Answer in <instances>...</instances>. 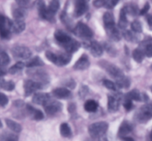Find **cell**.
I'll list each match as a JSON object with an SVG mask.
<instances>
[{
	"label": "cell",
	"mask_w": 152,
	"mask_h": 141,
	"mask_svg": "<svg viewBox=\"0 0 152 141\" xmlns=\"http://www.w3.org/2000/svg\"><path fill=\"white\" fill-rule=\"evenodd\" d=\"M45 56L49 61L52 63L55 64L57 66H64L69 63L71 59V53H55L53 52L48 50L45 53Z\"/></svg>",
	"instance_id": "1"
},
{
	"label": "cell",
	"mask_w": 152,
	"mask_h": 141,
	"mask_svg": "<svg viewBox=\"0 0 152 141\" xmlns=\"http://www.w3.org/2000/svg\"><path fill=\"white\" fill-rule=\"evenodd\" d=\"M108 129V124L105 122H98L91 125L88 127L89 134L94 139H99L105 136Z\"/></svg>",
	"instance_id": "2"
},
{
	"label": "cell",
	"mask_w": 152,
	"mask_h": 141,
	"mask_svg": "<svg viewBox=\"0 0 152 141\" xmlns=\"http://www.w3.org/2000/svg\"><path fill=\"white\" fill-rule=\"evenodd\" d=\"M152 118V103L145 104L137 111L134 120L137 123H145Z\"/></svg>",
	"instance_id": "3"
},
{
	"label": "cell",
	"mask_w": 152,
	"mask_h": 141,
	"mask_svg": "<svg viewBox=\"0 0 152 141\" xmlns=\"http://www.w3.org/2000/svg\"><path fill=\"white\" fill-rule=\"evenodd\" d=\"M27 71V74L28 76L31 77L34 81L41 83L42 85L48 84L50 81V77L48 74L42 69H38V68H29Z\"/></svg>",
	"instance_id": "4"
},
{
	"label": "cell",
	"mask_w": 152,
	"mask_h": 141,
	"mask_svg": "<svg viewBox=\"0 0 152 141\" xmlns=\"http://www.w3.org/2000/svg\"><path fill=\"white\" fill-rule=\"evenodd\" d=\"M12 33V21L7 17L0 14V37L2 39H7Z\"/></svg>",
	"instance_id": "5"
},
{
	"label": "cell",
	"mask_w": 152,
	"mask_h": 141,
	"mask_svg": "<svg viewBox=\"0 0 152 141\" xmlns=\"http://www.w3.org/2000/svg\"><path fill=\"white\" fill-rule=\"evenodd\" d=\"M74 32L75 33L77 37L82 39H90L94 36L92 30L87 25L81 22L77 23V25L74 28Z\"/></svg>",
	"instance_id": "6"
},
{
	"label": "cell",
	"mask_w": 152,
	"mask_h": 141,
	"mask_svg": "<svg viewBox=\"0 0 152 141\" xmlns=\"http://www.w3.org/2000/svg\"><path fill=\"white\" fill-rule=\"evenodd\" d=\"M13 57L18 60H25L29 59L32 55V52L28 47L22 45H16L11 49Z\"/></svg>",
	"instance_id": "7"
},
{
	"label": "cell",
	"mask_w": 152,
	"mask_h": 141,
	"mask_svg": "<svg viewBox=\"0 0 152 141\" xmlns=\"http://www.w3.org/2000/svg\"><path fill=\"white\" fill-rule=\"evenodd\" d=\"M101 65L105 68V71L108 73V74L112 77H114L115 80L121 78V77L125 76L123 71L120 68H119L118 67L113 65V64L109 63L107 61H102L101 62Z\"/></svg>",
	"instance_id": "8"
},
{
	"label": "cell",
	"mask_w": 152,
	"mask_h": 141,
	"mask_svg": "<svg viewBox=\"0 0 152 141\" xmlns=\"http://www.w3.org/2000/svg\"><path fill=\"white\" fill-rule=\"evenodd\" d=\"M36 6H37V9H38L39 14L40 17L42 19H45V20L48 21L53 20L55 15L53 14L49 10L48 7H46L43 0H37V2H36Z\"/></svg>",
	"instance_id": "9"
},
{
	"label": "cell",
	"mask_w": 152,
	"mask_h": 141,
	"mask_svg": "<svg viewBox=\"0 0 152 141\" xmlns=\"http://www.w3.org/2000/svg\"><path fill=\"white\" fill-rule=\"evenodd\" d=\"M46 114L48 115H54L56 113L59 112L62 108V105L59 102L56 100H52L50 99L43 105Z\"/></svg>",
	"instance_id": "10"
},
{
	"label": "cell",
	"mask_w": 152,
	"mask_h": 141,
	"mask_svg": "<svg viewBox=\"0 0 152 141\" xmlns=\"http://www.w3.org/2000/svg\"><path fill=\"white\" fill-rule=\"evenodd\" d=\"M42 88V85L37 81L32 80H28L24 83V90L25 96H30L37 91V90Z\"/></svg>",
	"instance_id": "11"
},
{
	"label": "cell",
	"mask_w": 152,
	"mask_h": 141,
	"mask_svg": "<svg viewBox=\"0 0 152 141\" xmlns=\"http://www.w3.org/2000/svg\"><path fill=\"white\" fill-rule=\"evenodd\" d=\"M54 37L56 40L57 41V42L59 43L63 48L73 39L68 34L64 32L63 31H61V30H58V31H56V32H55Z\"/></svg>",
	"instance_id": "12"
},
{
	"label": "cell",
	"mask_w": 152,
	"mask_h": 141,
	"mask_svg": "<svg viewBox=\"0 0 152 141\" xmlns=\"http://www.w3.org/2000/svg\"><path fill=\"white\" fill-rule=\"evenodd\" d=\"M120 96L117 95H109L108 97V111L111 113L116 112L119 109L120 103Z\"/></svg>",
	"instance_id": "13"
},
{
	"label": "cell",
	"mask_w": 152,
	"mask_h": 141,
	"mask_svg": "<svg viewBox=\"0 0 152 141\" xmlns=\"http://www.w3.org/2000/svg\"><path fill=\"white\" fill-rule=\"evenodd\" d=\"M88 9V6L86 0H77L74 8V14L77 17H80L86 13Z\"/></svg>",
	"instance_id": "14"
},
{
	"label": "cell",
	"mask_w": 152,
	"mask_h": 141,
	"mask_svg": "<svg viewBox=\"0 0 152 141\" xmlns=\"http://www.w3.org/2000/svg\"><path fill=\"white\" fill-rule=\"evenodd\" d=\"M89 65H90V62H89L88 57L87 55L83 54L80 56V59L74 64V68L75 70L83 71V70L87 69Z\"/></svg>",
	"instance_id": "15"
},
{
	"label": "cell",
	"mask_w": 152,
	"mask_h": 141,
	"mask_svg": "<svg viewBox=\"0 0 152 141\" xmlns=\"http://www.w3.org/2000/svg\"><path fill=\"white\" fill-rule=\"evenodd\" d=\"M126 97L129 98V99H132V100L140 101V102H141V101L145 102V101H147L148 99V96L145 94L140 93L137 89H134V90L131 91L129 93L127 94Z\"/></svg>",
	"instance_id": "16"
},
{
	"label": "cell",
	"mask_w": 152,
	"mask_h": 141,
	"mask_svg": "<svg viewBox=\"0 0 152 141\" xmlns=\"http://www.w3.org/2000/svg\"><path fill=\"white\" fill-rule=\"evenodd\" d=\"M132 130H133V126L132 125V123H129L127 120H125L120 125L118 131V136L121 138L127 136L129 134H130Z\"/></svg>",
	"instance_id": "17"
},
{
	"label": "cell",
	"mask_w": 152,
	"mask_h": 141,
	"mask_svg": "<svg viewBox=\"0 0 152 141\" xmlns=\"http://www.w3.org/2000/svg\"><path fill=\"white\" fill-rule=\"evenodd\" d=\"M105 28V31H106L107 35L108 36L110 39H111L115 42L120 41V39H121V35H120L117 28L116 27V25Z\"/></svg>",
	"instance_id": "18"
},
{
	"label": "cell",
	"mask_w": 152,
	"mask_h": 141,
	"mask_svg": "<svg viewBox=\"0 0 152 141\" xmlns=\"http://www.w3.org/2000/svg\"><path fill=\"white\" fill-rule=\"evenodd\" d=\"M89 48H90L91 53H92V55L96 56V57L100 56L103 53V49H102V46L100 45L99 43H98L96 41L91 42Z\"/></svg>",
	"instance_id": "19"
},
{
	"label": "cell",
	"mask_w": 152,
	"mask_h": 141,
	"mask_svg": "<svg viewBox=\"0 0 152 141\" xmlns=\"http://www.w3.org/2000/svg\"><path fill=\"white\" fill-rule=\"evenodd\" d=\"M53 94L55 97L59 99H67L71 96V93L69 90L65 88H58L53 90Z\"/></svg>",
	"instance_id": "20"
},
{
	"label": "cell",
	"mask_w": 152,
	"mask_h": 141,
	"mask_svg": "<svg viewBox=\"0 0 152 141\" xmlns=\"http://www.w3.org/2000/svg\"><path fill=\"white\" fill-rule=\"evenodd\" d=\"M50 99V96L49 94L46 93H37L34 94V97H33V102L34 103L37 104V105H44L48 99Z\"/></svg>",
	"instance_id": "21"
},
{
	"label": "cell",
	"mask_w": 152,
	"mask_h": 141,
	"mask_svg": "<svg viewBox=\"0 0 152 141\" xmlns=\"http://www.w3.org/2000/svg\"><path fill=\"white\" fill-rule=\"evenodd\" d=\"M27 111H28L29 114H31L33 118L36 120H42L44 115H43V113L40 110L37 109V108H34V107L31 106V105H27L26 106Z\"/></svg>",
	"instance_id": "22"
},
{
	"label": "cell",
	"mask_w": 152,
	"mask_h": 141,
	"mask_svg": "<svg viewBox=\"0 0 152 141\" xmlns=\"http://www.w3.org/2000/svg\"><path fill=\"white\" fill-rule=\"evenodd\" d=\"M25 28V23L24 20L21 19H15L12 22V32L19 34L22 32Z\"/></svg>",
	"instance_id": "23"
},
{
	"label": "cell",
	"mask_w": 152,
	"mask_h": 141,
	"mask_svg": "<svg viewBox=\"0 0 152 141\" xmlns=\"http://www.w3.org/2000/svg\"><path fill=\"white\" fill-rule=\"evenodd\" d=\"M27 16V11L25 7L19 6V7H15L13 10V16L14 19H21L24 20Z\"/></svg>",
	"instance_id": "24"
},
{
	"label": "cell",
	"mask_w": 152,
	"mask_h": 141,
	"mask_svg": "<svg viewBox=\"0 0 152 141\" xmlns=\"http://www.w3.org/2000/svg\"><path fill=\"white\" fill-rule=\"evenodd\" d=\"M80 42H79L78 41H77V40L73 39L71 40V41L70 42L68 43L65 47H64V49H65V51L68 52V53H74V52L77 51V50H79V48H80Z\"/></svg>",
	"instance_id": "25"
},
{
	"label": "cell",
	"mask_w": 152,
	"mask_h": 141,
	"mask_svg": "<svg viewBox=\"0 0 152 141\" xmlns=\"http://www.w3.org/2000/svg\"><path fill=\"white\" fill-rule=\"evenodd\" d=\"M127 13H126L125 8H122L120 10V20L118 22V26L120 27L121 29H125L128 25V19H127Z\"/></svg>",
	"instance_id": "26"
},
{
	"label": "cell",
	"mask_w": 152,
	"mask_h": 141,
	"mask_svg": "<svg viewBox=\"0 0 152 141\" xmlns=\"http://www.w3.org/2000/svg\"><path fill=\"white\" fill-rule=\"evenodd\" d=\"M103 22L105 28H108V27L115 25V21H114V16H113L112 13H109V12H106V13H104Z\"/></svg>",
	"instance_id": "27"
},
{
	"label": "cell",
	"mask_w": 152,
	"mask_h": 141,
	"mask_svg": "<svg viewBox=\"0 0 152 141\" xmlns=\"http://www.w3.org/2000/svg\"><path fill=\"white\" fill-rule=\"evenodd\" d=\"M5 123L7 124V126L10 129H11L13 132H16V133H19L22 131V126L20 124H19L16 122L13 121V120H9V119H6Z\"/></svg>",
	"instance_id": "28"
},
{
	"label": "cell",
	"mask_w": 152,
	"mask_h": 141,
	"mask_svg": "<svg viewBox=\"0 0 152 141\" xmlns=\"http://www.w3.org/2000/svg\"><path fill=\"white\" fill-rule=\"evenodd\" d=\"M84 108L88 112H95L98 108V104L96 101L93 100V99H90V100L86 101V102L85 103Z\"/></svg>",
	"instance_id": "29"
},
{
	"label": "cell",
	"mask_w": 152,
	"mask_h": 141,
	"mask_svg": "<svg viewBox=\"0 0 152 141\" xmlns=\"http://www.w3.org/2000/svg\"><path fill=\"white\" fill-rule=\"evenodd\" d=\"M44 65V62L42 60L41 58H39V56H35L33 59H31V60H29V62H28V63L26 64V66L28 68H35V67H41Z\"/></svg>",
	"instance_id": "30"
},
{
	"label": "cell",
	"mask_w": 152,
	"mask_h": 141,
	"mask_svg": "<svg viewBox=\"0 0 152 141\" xmlns=\"http://www.w3.org/2000/svg\"><path fill=\"white\" fill-rule=\"evenodd\" d=\"M116 81H117L116 85L120 88H128L131 85L130 80L125 76L121 78L117 79V80H116Z\"/></svg>",
	"instance_id": "31"
},
{
	"label": "cell",
	"mask_w": 152,
	"mask_h": 141,
	"mask_svg": "<svg viewBox=\"0 0 152 141\" xmlns=\"http://www.w3.org/2000/svg\"><path fill=\"white\" fill-rule=\"evenodd\" d=\"M145 52L144 50H142V49L137 48L135 49L133 51V53H132V56H133L134 59L136 62H142V60L144 59V57H145Z\"/></svg>",
	"instance_id": "32"
},
{
	"label": "cell",
	"mask_w": 152,
	"mask_h": 141,
	"mask_svg": "<svg viewBox=\"0 0 152 141\" xmlns=\"http://www.w3.org/2000/svg\"><path fill=\"white\" fill-rule=\"evenodd\" d=\"M0 88L6 91H12L14 89L15 84L13 81H5L3 79L0 78Z\"/></svg>",
	"instance_id": "33"
},
{
	"label": "cell",
	"mask_w": 152,
	"mask_h": 141,
	"mask_svg": "<svg viewBox=\"0 0 152 141\" xmlns=\"http://www.w3.org/2000/svg\"><path fill=\"white\" fill-rule=\"evenodd\" d=\"M60 134L64 137H70L71 136V130L67 123H62L60 126Z\"/></svg>",
	"instance_id": "34"
},
{
	"label": "cell",
	"mask_w": 152,
	"mask_h": 141,
	"mask_svg": "<svg viewBox=\"0 0 152 141\" xmlns=\"http://www.w3.org/2000/svg\"><path fill=\"white\" fill-rule=\"evenodd\" d=\"M24 66H25V65H24L23 62H16L14 65H13V66H12L11 68L9 69L8 71L11 74H16V73L20 72V71L23 69Z\"/></svg>",
	"instance_id": "35"
},
{
	"label": "cell",
	"mask_w": 152,
	"mask_h": 141,
	"mask_svg": "<svg viewBox=\"0 0 152 141\" xmlns=\"http://www.w3.org/2000/svg\"><path fill=\"white\" fill-rule=\"evenodd\" d=\"M60 6V3H59V0H51L50 2V4L48 7L49 10L53 14L55 15V13L58 11Z\"/></svg>",
	"instance_id": "36"
},
{
	"label": "cell",
	"mask_w": 152,
	"mask_h": 141,
	"mask_svg": "<svg viewBox=\"0 0 152 141\" xmlns=\"http://www.w3.org/2000/svg\"><path fill=\"white\" fill-rule=\"evenodd\" d=\"M0 140L6 141H14L18 140V137L14 134L9 133V132H4L0 136Z\"/></svg>",
	"instance_id": "37"
},
{
	"label": "cell",
	"mask_w": 152,
	"mask_h": 141,
	"mask_svg": "<svg viewBox=\"0 0 152 141\" xmlns=\"http://www.w3.org/2000/svg\"><path fill=\"white\" fill-rule=\"evenodd\" d=\"M10 62V57L4 51H0V66L4 67Z\"/></svg>",
	"instance_id": "38"
},
{
	"label": "cell",
	"mask_w": 152,
	"mask_h": 141,
	"mask_svg": "<svg viewBox=\"0 0 152 141\" xmlns=\"http://www.w3.org/2000/svg\"><path fill=\"white\" fill-rule=\"evenodd\" d=\"M125 10H126V13H130L131 15H132V16H134V15H137L138 14V13H140L139 12V10H138L137 7L135 4H129V5L126 6V7H124Z\"/></svg>",
	"instance_id": "39"
},
{
	"label": "cell",
	"mask_w": 152,
	"mask_h": 141,
	"mask_svg": "<svg viewBox=\"0 0 152 141\" xmlns=\"http://www.w3.org/2000/svg\"><path fill=\"white\" fill-rule=\"evenodd\" d=\"M123 36H124L125 39L129 42H133L137 41V36L131 31H126L123 32Z\"/></svg>",
	"instance_id": "40"
},
{
	"label": "cell",
	"mask_w": 152,
	"mask_h": 141,
	"mask_svg": "<svg viewBox=\"0 0 152 141\" xmlns=\"http://www.w3.org/2000/svg\"><path fill=\"white\" fill-rule=\"evenodd\" d=\"M131 27H132V31L135 33H141L142 31V25H141L140 22L137 20H134V22H132Z\"/></svg>",
	"instance_id": "41"
},
{
	"label": "cell",
	"mask_w": 152,
	"mask_h": 141,
	"mask_svg": "<svg viewBox=\"0 0 152 141\" xmlns=\"http://www.w3.org/2000/svg\"><path fill=\"white\" fill-rule=\"evenodd\" d=\"M103 85L105 88H107L108 89L111 91H116L117 90V85L114 83H113L112 81L108 80H105L103 81Z\"/></svg>",
	"instance_id": "42"
},
{
	"label": "cell",
	"mask_w": 152,
	"mask_h": 141,
	"mask_svg": "<svg viewBox=\"0 0 152 141\" xmlns=\"http://www.w3.org/2000/svg\"><path fill=\"white\" fill-rule=\"evenodd\" d=\"M123 105H124V108H126V111H130V110L132 109L133 108V103H132V99H129V98L126 97L125 98L124 103H123Z\"/></svg>",
	"instance_id": "43"
},
{
	"label": "cell",
	"mask_w": 152,
	"mask_h": 141,
	"mask_svg": "<svg viewBox=\"0 0 152 141\" xmlns=\"http://www.w3.org/2000/svg\"><path fill=\"white\" fill-rule=\"evenodd\" d=\"M120 0H105V7L106 8L111 9L117 5V3L119 2Z\"/></svg>",
	"instance_id": "44"
},
{
	"label": "cell",
	"mask_w": 152,
	"mask_h": 141,
	"mask_svg": "<svg viewBox=\"0 0 152 141\" xmlns=\"http://www.w3.org/2000/svg\"><path fill=\"white\" fill-rule=\"evenodd\" d=\"M61 19H62V22H64V24H65L68 27L72 26V23H71V19H69V17L67 16V14L65 13H63L61 15Z\"/></svg>",
	"instance_id": "45"
},
{
	"label": "cell",
	"mask_w": 152,
	"mask_h": 141,
	"mask_svg": "<svg viewBox=\"0 0 152 141\" xmlns=\"http://www.w3.org/2000/svg\"><path fill=\"white\" fill-rule=\"evenodd\" d=\"M105 48L106 49L107 52L108 53H110L111 55H113V56H115L116 53H117L116 49L111 45H110L109 43H105Z\"/></svg>",
	"instance_id": "46"
},
{
	"label": "cell",
	"mask_w": 152,
	"mask_h": 141,
	"mask_svg": "<svg viewBox=\"0 0 152 141\" xmlns=\"http://www.w3.org/2000/svg\"><path fill=\"white\" fill-rule=\"evenodd\" d=\"M8 103V98L3 93H0V106L4 107Z\"/></svg>",
	"instance_id": "47"
},
{
	"label": "cell",
	"mask_w": 152,
	"mask_h": 141,
	"mask_svg": "<svg viewBox=\"0 0 152 141\" xmlns=\"http://www.w3.org/2000/svg\"><path fill=\"white\" fill-rule=\"evenodd\" d=\"M144 52H145V56L148 57H152V43H148L145 45Z\"/></svg>",
	"instance_id": "48"
},
{
	"label": "cell",
	"mask_w": 152,
	"mask_h": 141,
	"mask_svg": "<svg viewBox=\"0 0 152 141\" xmlns=\"http://www.w3.org/2000/svg\"><path fill=\"white\" fill-rule=\"evenodd\" d=\"M88 92V88L86 85L82 86L81 88H80V96H81L82 98L84 97V96L87 94Z\"/></svg>",
	"instance_id": "49"
},
{
	"label": "cell",
	"mask_w": 152,
	"mask_h": 141,
	"mask_svg": "<svg viewBox=\"0 0 152 141\" xmlns=\"http://www.w3.org/2000/svg\"><path fill=\"white\" fill-rule=\"evenodd\" d=\"M105 0H94V5L96 7H100L105 6Z\"/></svg>",
	"instance_id": "50"
},
{
	"label": "cell",
	"mask_w": 152,
	"mask_h": 141,
	"mask_svg": "<svg viewBox=\"0 0 152 141\" xmlns=\"http://www.w3.org/2000/svg\"><path fill=\"white\" fill-rule=\"evenodd\" d=\"M149 7H150L149 4H148V3H146V4H145V6L143 7V8H142V10L140 11V15L146 14L147 12H148V10H149Z\"/></svg>",
	"instance_id": "51"
},
{
	"label": "cell",
	"mask_w": 152,
	"mask_h": 141,
	"mask_svg": "<svg viewBox=\"0 0 152 141\" xmlns=\"http://www.w3.org/2000/svg\"><path fill=\"white\" fill-rule=\"evenodd\" d=\"M16 1L19 6H22V7H25V6L28 5V3L31 1V0H16Z\"/></svg>",
	"instance_id": "52"
},
{
	"label": "cell",
	"mask_w": 152,
	"mask_h": 141,
	"mask_svg": "<svg viewBox=\"0 0 152 141\" xmlns=\"http://www.w3.org/2000/svg\"><path fill=\"white\" fill-rule=\"evenodd\" d=\"M6 72H7V71H6L5 68H4V67L0 66V78H1V77H2L3 76L5 75Z\"/></svg>",
	"instance_id": "53"
},
{
	"label": "cell",
	"mask_w": 152,
	"mask_h": 141,
	"mask_svg": "<svg viewBox=\"0 0 152 141\" xmlns=\"http://www.w3.org/2000/svg\"><path fill=\"white\" fill-rule=\"evenodd\" d=\"M147 22H148L149 26L152 28V15H148L147 16Z\"/></svg>",
	"instance_id": "54"
},
{
	"label": "cell",
	"mask_w": 152,
	"mask_h": 141,
	"mask_svg": "<svg viewBox=\"0 0 152 141\" xmlns=\"http://www.w3.org/2000/svg\"><path fill=\"white\" fill-rule=\"evenodd\" d=\"M150 138H151V140H152V131H151V134H150Z\"/></svg>",
	"instance_id": "55"
},
{
	"label": "cell",
	"mask_w": 152,
	"mask_h": 141,
	"mask_svg": "<svg viewBox=\"0 0 152 141\" xmlns=\"http://www.w3.org/2000/svg\"><path fill=\"white\" fill-rule=\"evenodd\" d=\"M1 126H2V123H1V122L0 121V128H1Z\"/></svg>",
	"instance_id": "56"
},
{
	"label": "cell",
	"mask_w": 152,
	"mask_h": 141,
	"mask_svg": "<svg viewBox=\"0 0 152 141\" xmlns=\"http://www.w3.org/2000/svg\"><path fill=\"white\" fill-rule=\"evenodd\" d=\"M86 1H89V0H86Z\"/></svg>",
	"instance_id": "57"
},
{
	"label": "cell",
	"mask_w": 152,
	"mask_h": 141,
	"mask_svg": "<svg viewBox=\"0 0 152 141\" xmlns=\"http://www.w3.org/2000/svg\"><path fill=\"white\" fill-rule=\"evenodd\" d=\"M151 91H152V87H151Z\"/></svg>",
	"instance_id": "58"
}]
</instances>
